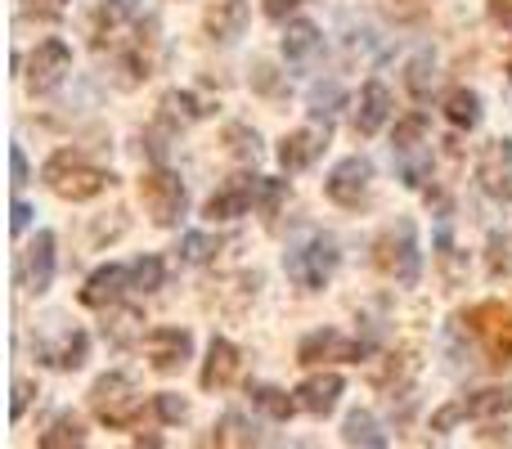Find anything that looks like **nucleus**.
<instances>
[{"instance_id": "a211bd4d", "label": "nucleus", "mask_w": 512, "mask_h": 449, "mask_svg": "<svg viewBox=\"0 0 512 449\" xmlns=\"http://www.w3.org/2000/svg\"><path fill=\"white\" fill-rule=\"evenodd\" d=\"M239 378V346L230 337H212L207 346V364H203V387L207 391H221Z\"/></svg>"}, {"instance_id": "ea45409f", "label": "nucleus", "mask_w": 512, "mask_h": 449, "mask_svg": "<svg viewBox=\"0 0 512 449\" xmlns=\"http://www.w3.org/2000/svg\"><path fill=\"white\" fill-rule=\"evenodd\" d=\"M27 225H32V207H27L23 198H14V207H9V229H14V234H23Z\"/></svg>"}, {"instance_id": "4be33fe9", "label": "nucleus", "mask_w": 512, "mask_h": 449, "mask_svg": "<svg viewBox=\"0 0 512 449\" xmlns=\"http://www.w3.org/2000/svg\"><path fill=\"white\" fill-rule=\"evenodd\" d=\"M342 441H346V445H364V449H387V436H382L378 418H373L369 409H355V414H346Z\"/></svg>"}, {"instance_id": "5701e85b", "label": "nucleus", "mask_w": 512, "mask_h": 449, "mask_svg": "<svg viewBox=\"0 0 512 449\" xmlns=\"http://www.w3.org/2000/svg\"><path fill=\"white\" fill-rule=\"evenodd\" d=\"M86 351H90V337L81 333V328H68V333L59 337V346L54 351H41L45 355V364H54V369H81L86 364Z\"/></svg>"}, {"instance_id": "b1692460", "label": "nucleus", "mask_w": 512, "mask_h": 449, "mask_svg": "<svg viewBox=\"0 0 512 449\" xmlns=\"http://www.w3.org/2000/svg\"><path fill=\"white\" fill-rule=\"evenodd\" d=\"M104 337L113 346H131L135 337H144V315L135 306H122V310H108L104 315Z\"/></svg>"}, {"instance_id": "9d476101", "label": "nucleus", "mask_w": 512, "mask_h": 449, "mask_svg": "<svg viewBox=\"0 0 512 449\" xmlns=\"http://www.w3.org/2000/svg\"><path fill=\"white\" fill-rule=\"evenodd\" d=\"M477 180L490 198L512 203V140H490L477 162Z\"/></svg>"}, {"instance_id": "6e6552de", "label": "nucleus", "mask_w": 512, "mask_h": 449, "mask_svg": "<svg viewBox=\"0 0 512 449\" xmlns=\"http://www.w3.org/2000/svg\"><path fill=\"white\" fill-rule=\"evenodd\" d=\"M369 185H373V162L364 158V153H355V158H342L333 171H328L324 194L333 198L337 207H360V198L369 194Z\"/></svg>"}, {"instance_id": "4c0bfd02", "label": "nucleus", "mask_w": 512, "mask_h": 449, "mask_svg": "<svg viewBox=\"0 0 512 449\" xmlns=\"http://www.w3.org/2000/svg\"><path fill=\"white\" fill-rule=\"evenodd\" d=\"M153 409H158L162 423H180V418H189V400H180L176 391H162V396L153 400Z\"/></svg>"}, {"instance_id": "423d86ee", "label": "nucleus", "mask_w": 512, "mask_h": 449, "mask_svg": "<svg viewBox=\"0 0 512 449\" xmlns=\"http://www.w3.org/2000/svg\"><path fill=\"white\" fill-rule=\"evenodd\" d=\"M68 72H72L68 41L50 36V41H41L32 50V59H27V90H32V95H50V90L63 86V77H68Z\"/></svg>"}, {"instance_id": "7ed1b4c3", "label": "nucleus", "mask_w": 512, "mask_h": 449, "mask_svg": "<svg viewBox=\"0 0 512 449\" xmlns=\"http://www.w3.org/2000/svg\"><path fill=\"white\" fill-rule=\"evenodd\" d=\"M378 265L391 274V279L400 283V288H414L418 279H423V247H418V229L414 221H396L382 234V243H378Z\"/></svg>"}, {"instance_id": "473e14b6", "label": "nucleus", "mask_w": 512, "mask_h": 449, "mask_svg": "<svg viewBox=\"0 0 512 449\" xmlns=\"http://www.w3.org/2000/svg\"><path fill=\"white\" fill-rule=\"evenodd\" d=\"M342 99H346V95H342V86H337V81H328V86H315V90H310V117L328 126Z\"/></svg>"}, {"instance_id": "c756f323", "label": "nucleus", "mask_w": 512, "mask_h": 449, "mask_svg": "<svg viewBox=\"0 0 512 449\" xmlns=\"http://www.w3.org/2000/svg\"><path fill=\"white\" fill-rule=\"evenodd\" d=\"M63 445H86V427H81V418L63 414L50 423V432H41V449H63Z\"/></svg>"}, {"instance_id": "412c9836", "label": "nucleus", "mask_w": 512, "mask_h": 449, "mask_svg": "<svg viewBox=\"0 0 512 449\" xmlns=\"http://www.w3.org/2000/svg\"><path fill=\"white\" fill-rule=\"evenodd\" d=\"M207 113H212V104L198 99L194 90H167V95H162V117H171V122H180V126L203 122Z\"/></svg>"}, {"instance_id": "2eb2a0df", "label": "nucleus", "mask_w": 512, "mask_h": 449, "mask_svg": "<svg viewBox=\"0 0 512 449\" xmlns=\"http://www.w3.org/2000/svg\"><path fill=\"white\" fill-rule=\"evenodd\" d=\"M324 149H328V126H324V131H319V126L288 131V135H283V144H279V167L283 171H306Z\"/></svg>"}, {"instance_id": "e433bc0d", "label": "nucleus", "mask_w": 512, "mask_h": 449, "mask_svg": "<svg viewBox=\"0 0 512 449\" xmlns=\"http://www.w3.org/2000/svg\"><path fill=\"white\" fill-rule=\"evenodd\" d=\"M225 140H230V149L239 153V158L256 162V153H261V140H256V131H248V126H230V131H225Z\"/></svg>"}, {"instance_id": "37998d69", "label": "nucleus", "mask_w": 512, "mask_h": 449, "mask_svg": "<svg viewBox=\"0 0 512 449\" xmlns=\"http://www.w3.org/2000/svg\"><path fill=\"white\" fill-rule=\"evenodd\" d=\"M256 90H265V95H274V90H279V77H274L270 63H261V68H256Z\"/></svg>"}, {"instance_id": "6ab92c4d", "label": "nucleus", "mask_w": 512, "mask_h": 449, "mask_svg": "<svg viewBox=\"0 0 512 449\" xmlns=\"http://www.w3.org/2000/svg\"><path fill=\"white\" fill-rule=\"evenodd\" d=\"M279 45H283V59L301 68V63H310L319 50H324V36H319V27L310 23V18H292V23L283 27V41Z\"/></svg>"}, {"instance_id": "49530a36", "label": "nucleus", "mask_w": 512, "mask_h": 449, "mask_svg": "<svg viewBox=\"0 0 512 449\" xmlns=\"http://www.w3.org/2000/svg\"><path fill=\"white\" fill-rule=\"evenodd\" d=\"M508 77H512V63H508Z\"/></svg>"}, {"instance_id": "bb28decb", "label": "nucleus", "mask_w": 512, "mask_h": 449, "mask_svg": "<svg viewBox=\"0 0 512 449\" xmlns=\"http://www.w3.org/2000/svg\"><path fill=\"white\" fill-rule=\"evenodd\" d=\"M405 86H409V95L418 99V104H427L432 99V90H436V54H414L409 59V68H405Z\"/></svg>"}, {"instance_id": "aec40b11", "label": "nucleus", "mask_w": 512, "mask_h": 449, "mask_svg": "<svg viewBox=\"0 0 512 449\" xmlns=\"http://www.w3.org/2000/svg\"><path fill=\"white\" fill-rule=\"evenodd\" d=\"M463 405V418H499V414H508L512 409V387H486V391H472V396H463L459 400Z\"/></svg>"}, {"instance_id": "c85d7f7f", "label": "nucleus", "mask_w": 512, "mask_h": 449, "mask_svg": "<svg viewBox=\"0 0 512 449\" xmlns=\"http://www.w3.org/2000/svg\"><path fill=\"white\" fill-rule=\"evenodd\" d=\"M140 14H144V0H104V5H99V36L135 23Z\"/></svg>"}, {"instance_id": "1a4fd4ad", "label": "nucleus", "mask_w": 512, "mask_h": 449, "mask_svg": "<svg viewBox=\"0 0 512 449\" xmlns=\"http://www.w3.org/2000/svg\"><path fill=\"white\" fill-rule=\"evenodd\" d=\"M369 355V346L364 342H351V337H342L337 328H319V333L301 337L297 346V364H324V360H364Z\"/></svg>"}, {"instance_id": "f257e3e1", "label": "nucleus", "mask_w": 512, "mask_h": 449, "mask_svg": "<svg viewBox=\"0 0 512 449\" xmlns=\"http://www.w3.org/2000/svg\"><path fill=\"white\" fill-rule=\"evenodd\" d=\"M45 180L54 185V194L59 198H68V203H90V198H99L108 189V171H99V167H90L81 153H72V149H63V153H54L50 162H45V171H41Z\"/></svg>"}, {"instance_id": "2f4dec72", "label": "nucleus", "mask_w": 512, "mask_h": 449, "mask_svg": "<svg viewBox=\"0 0 512 449\" xmlns=\"http://www.w3.org/2000/svg\"><path fill=\"white\" fill-rule=\"evenodd\" d=\"M212 441L216 445H256V432H252V423L243 414H225L221 423H216Z\"/></svg>"}, {"instance_id": "f3484780", "label": "nucleus", "mask_w": 512, "mask_h": 449, "mask_svg": "<svg viewBox=\"0 0 512 449\" xmlns=\"http://www.w3.org/2000/svg\"><path fill=\"white\" fill-rule=\"evenodd\" d=\"M207 36L221 45H234L243 36V27H248V0H216L212 9H207L203 18Z\"/></svg>"}, {"instance_id": "39448f33", "label": "nucleus", "mask_w": 512, "mask_h": 449, "mask_svg": "<svg viewBox=\"0 0 512 449\" xmlns=\"http://www.w3.org/2000/svg\"><path fill=\"white\" fill-rule=\"evenodd\" d=\"M140 198H144V207H149L153 225H176L180 216H185V207H189L185 180H180L176 171H167V167L144 171V180H140Z\"/></svg>"}, {"instance_id": "58836bf2", "label": "nucleus", "mask_w": 512, "mask_h": 449, "mask_svg": "<svg viewBox=\"0 0 512 449\" xmlns=\"http://www.w3.org/2000/svg\"><path fill=\"white\" fill-rule=\"evenodd\" d=\"M454 423H463V405L454 400V405H445V409H436L432 414V432H450Z\"/></svg>"}, {"instance_id": "a19ab883", "label": "nucleus", "mask_w": 512, "mask_h": 449, "mask_svg": "<svg viewBox=\"0 0 512 449\" xmlns=\"http://www.w3.org/2000/svg\"><path fill=\"white\" fill-rule=\"evenodd\" d=\"M27 400H32V382H14V405H9V418H23L27 414Z\"/></svg>"}, {"instance_id": "79ce46f5", "label": "nucleus", "mask_w": 512, "mask_h": 449, "mask_svg": "<svg viewBox=\"0 0 512 449\" xmlns=\"http://www.w3.org/2000/svg\"><path fill=\"white\" fill-rule=\"evenodd\" d=\"M9 176H14V189H18V185H27V153L18 149V144L9 149Z\"/></svg>"}, {"instance_id": "cd10ccee", "label": "nucleus", "mask_w": 512, "mask_h": 449, "mask_svg": "<svg viewBox=\"0 0 512 449\" xmlns=\"http://www.w3.org/2000/svg\"><path fill=\"white\" fill-rule=\"evenodd\" d=\"M248 396H252V405L261 409L265 418H274V423H288V418L301 409L297 396H288V391H279V387H252Z\"/></svg>"}, {"instance_id": "dca6fc26", "label": "nucleus", "mask_w": 512, "mask_h": 449, "mask_svg": "<svg viewBox=\"0 0 512 449\" xmlns=\"http://www.w3.org/2000/svg\"><path fill=\"white\" fill-rule=\"evenodd\" d=\"M391 90L382 86V81H364L360 90V104H355V131L360 135H378L382 126L391 122Z\"/></svg>"}, {"instance_id": "393cba45", "label": "nucleus", "mask_w": 512, "mask_h": 449, "mask_svg": "<svg viewBox=\"0 0 512 449\" xmlns=\"http://www.w3.org/2000/svg\"><path fill=\"white\" fill-rule=\"evenodd\" d=\"M445 117H450V126H459V131H477L481 95L477 90H450V95H445Z\"/></svg>"}, {"instance_id": "a18cd8bd", "label": "nucleus", "mask_w": 512, "mask_h": 449, "mask_svg": "<svg viewBox=\"0 0 512 449\" xmlns=\"http://www.w3.org/2000/svg\"><path fill=\"white\" fill-rule=\"evenodd\" d=\"M50 5H63V0H50Z\"/></svg>"}, {"instance_id": "0eeeda50", "label": "nucleus", "mask_w": 512, "mask_h": 449, "mask_svg": "<svg viewBox=\"0 0 512 449\" xmlns=\"http://www.w3.org/2000/svg\"><path fill=\"white\" fill-rule=\"evenodd\" d=\"M144 355L158 373H176L189 364L194 355V333L189 328H176V324H162V328H149L144 333Z\"/></svg>"}, {"instance_id": "9b49d317", "label": "nucleus", "mask_w": 512, "mask_h": 449, "mask_svg": "<svg viewBox=\"0 0 512 449\" xmlns=\"http://www.w3.org/2000/svg\"><path fill=\"white\" fill-rule=\"evenodd\" d=\"M50 283H54V234L36 229V238L23 252V288L41 297V292H50Z\"/></svg>"}, {"instance_id": "f8f14e48", "label": "nucleus", "mask_w": 512, "mask_h": 449, "mask_svg": "<svg viewBox=\"0 0 512 449\" xmlns=\"http://www.w3.org/2000/svg\"><path fill=\"white\" fill-rule=\"evenodd\" d=\"M252 207H256V176H239V180H230L221 194L207 198L203 216L207 221H239V216H248Z\"/></svg>"}, {"instance_id": "7c9ffc66", "label": "nucleus", "mask_w": 512, "mask_h": 449, "mask_svg": "<svg viewBox=\"0 0 512 449\" xmlns=\"http://www.w3.org/2000/svg\"><path fill=\"white\" fill-rule=\"evenodd\" d=\"M162 279H167V265H162V256H140V261L131 265V288L158 292Z\"/></svg>"}, {"instance_id": "f704fd0d", "label": "nucleus", "mask_w": 512, "mask_h": 449, "mask_svg": "<svg viewBox=\"0 0 512 449\" xmlns=\"http://www.w3.org/2000/svg\"><path fill=\"white\" fill-rule=\"evenodd\" d=\"M283 194H288V180H274V176H256V207H261L265 216L279 212Z\"/></svg>"}, {"instance_id": "ddd939ff", "label": "nucleus", "mask_w": 512, "mask_h": 449, "mask_svg": "<svg viewBox=\"0 0 512 449\" xmlns=\"http://www.w3.org/2000/svg\"><path fill=\"white\" fill-rule=\"evenodd\" d=\"M126 288H131V265H99L86 279V288H81V306L108 310Z\"/></svg>"}, {"instance_id": "20e7f679", "label": "nucleus", "mask_w": 512, "mask_h": 449, "mask_svg": "<svg viewBox=\"0 0 512 449\" xmlns=\"http://www.w3.org/2000/svg\"><path fill=\"white\" fill-rule=\"evenodd\" d=\"M90 409H95V418L108 427H131L144 409V396L135 391V382L126 378V373H104V378L90 387Z\"/></svg>"}, {"instance_id": "a878e982", "label": "nucleus", "mask_w": 512, "mask_h": 449, "mask_svg": "<svg viewBox=\"0 0 512 449\" xmlns=\"http://www.w3.org/2000/svg\"><path fill=\"white\" fill-rule=\"evenodd\" d=\"M396 167H400V180L409 189H423L427 176H432V144H414V149H400L396 153Z\"/></svg>"}, {"instance_id": "c9c22d12", "label": "nucleus", "mask_w": 512, "mask_h": 449, "mask_svg": "<svg viewBox=\"0 0 512 449\" xmlns=\"http://www.w3.org/2000/svg\"><path fill=\"white\" fill-rule=\"evenodd\" d=\"M212 252H216V238L212 234H185L180 238V256H185L189 265H203V261H212Z\"/></svg>"}, {"instance_id": "c03bdc74", "label": "nucleus", "mask_w": 512, "mask_h": 449, "mask_svg": "<svg viewBox=\"0 0 512 449\" xmlns=\"http://www.w3.org/2000/svg\"><path fill=\"white\" fill-rule=\"evenodd\" d=\"M297 5H301V0H265V14H270V18H283L288 9H297Z\"/></svg>"}, {"instance_id": "f03ea898", "label": "nucleus", "mask_w": 512, "mask_h": 449, "mask_svg": "<svg viewBox=\"0 0 512 449\" xmlns=\"http://www.w3.org/2000/svg\"><path fill=\"white\" fill-rule=\"evenodd\" d=\"M337 265H342V252H337V243L328 234H315L306 238L301 247H292L288 256H283V270H288V279L297 283V288L306 292H319L333 283Z\"/></svg>"}, {"instance_id": "4468645a", "label": "nucleus", "mask_w": 512, "mask_h": 449, "mask_svg": "<svg viewBox=\"0 0 512 449\" xmlns=\"http://www.w3.org/2000/svg\"><path fill=\"white\" fill-rule=\"evenodd\" d=\"M342 391H346L342 373H310V378L301 382V387L292 391V396H297V405L306 409V414L324 418V414H333V409H337V400H342Z\"/></svg>"}, {"instance_id": "72a5a7b5", "label": "nucleus", "mask_w": 512, "mask_h": 449, "mask_svg": "<svg viewBox=\"0 0 512 449\" xmlns=\"http://www.w3.org/2000/svg\"><path fill=\"white\" fill-rule=\"evenodd\" d=\"M414 144H427V117L409 113L405 122H396V135H391V149H414Z\"/></svg>"}]
</instances>
